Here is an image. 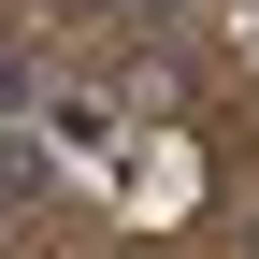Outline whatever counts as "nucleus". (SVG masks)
<instances>
[{"label":"nucleus","mask_w":259,"mask_h":259,"mask_svg":"<svg viewBox=\"0 0 259 259\" xmlns=\"http://www.w3.org/2000/svg\"><path fill=\"white\" fill-rule=\"evenodd\" d=\"M29 101H44V58H29V44H0V115H29Z\"/></svg>","instance_id":"obj_1"}]
</instances>
